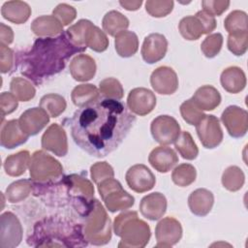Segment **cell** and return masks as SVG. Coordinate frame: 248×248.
Returning <instances> with one entry per match:
<instances>
[{
  "label": "cell",
  "instance_id": "obj_27",
  "mask_svg": "<svg viewBox=\"0 0 248 248\" xmlns=\"http://www.w3.org/2000/svg\"><path fill=\"white\" fill-rule=\"evenodd\" d=\"M1 15L8 21L22 24L30 17L31 8L23 1H7L2 5Z\"/></svg>",
  "mask_w": 248,
  "mask_h": 248
},
{
  "label": "cell",
  "instance_id": "obj_8",
  "mask_svg": "<svg viewBox=\"0 0 248 248\" xmlns=\"http://www.w3.org/2000/svg\"><path fill=\"white\" fill-rule=\"evenodd\" d=\"M153 139L161 145H169L175 141L180 134V125L170 115H159L150 124Z\"/></svg>",
  "mask_w": 248,
  "mask_h": 248
},
{
  "label": "cell",
  "instance_id": "obj_1",
  "mask_svg": "<svg viewBox=\"0 0 248 248\" xmlns=\"http://www.w3.org/2000/svg\"><path fill=\"white\" fill-rule=\"evenodd\" d=\"M135 122L136 116L121 101L100 99L75 111L71 134L82 150L103 158L121 144Z\"/></svg>",
  "mask_w": 248,
  "mask_h": 248
},
{
  "label": "cell",
  "instance_id": "obj_26",
  "mask_svg": "<svg viewBox=\"0 0 248 248\" xmlns=\"http://www.w3.org/2000/svg\"><path fill=\"white\" fill-rule=\"evenodd\" d=\"M191 100L201 110H213L220 105L221 95L214 86L202 85L196 90Z\"/></svg>",
  "mask_w": 248,
  "mask_h": 248
},
{
  "label": "cell",
  "instance_id": "obj_46",
  "mask_svg": "<svg viewBox=\"0 0 248 248\" xmlns=\"http://www.w3.org/2000/svg\"><path fill=\"white\" fill-rule=\"evenodd\" d=\"M173 4V1L148 0L145 2V10L153 17H164L172 11Z\"/></svg>",
  "mask_w": 248,
  "mask_h": 248
},
{
  "label": "cell",
  "instance_id": "obj_21",
  "mask_svg": "<svg viewBox=\"0 0 248 248\" xmlns=\"http://www.w3.org/2000/svg\"><path fill=\"white\" fill-rule=\"evenodd\" d=\"M29 136L26 135L20 128L18 119H12L1 125L0 143L3 147L13 149L28 140Z\"/></svg>",
  "mask_w": 248,
  "mask_h": 248
},
{
  "label": "cell",
  "instance_id": "obj_24",
  "mask_svg": "<svg viewBox=\"0 0 248 248\" xmlns=\"http://www.w3.org/2000/svg\"><path fill=\"white\" fill-rule=\"evenodd\" d=\"M30 29L39 38L55 37L64 32L63 25L53 16H41L35 18L30 25Z\"/></svg>",
  "mask_w": 248,
  "mask_h": 248
},
{
  "label": "cell",
  "instance_id": "obj_15",
  "mask_svg": "<svg viewBox=\"0 0 248 248\" xmlns=\"http://www.w3.org/2000/svg\"><path fill=\"white\" fill-rule=\"evenodd\" d=\"M42 147L58 157L68 153V140L65 130L57 123H52L42 136Z\"/></svg>",
  "mask_w": 248,
  "mask_h": 248
},
{
  "label": "cell",
  "instance_id": "obj_33",
  "mask_svg": "<svg viewBox=\"0 0 248 248\" xmlns=\"http://www.w3.org/2000/svg\"><path fill=\"white\" fill-rule=\"evenodd\" d=\"M33 191V181L20 179L10 184L6 189L7 201L12 203L24 201Z\"/></svg>",
  "mask_w": 248,
  "mask_h": 248
},
{
  "label": "cell",
  "instance_id": "obj_53",
  "mask_svg": "<svg viewBox=\"0 0 248 248\" xmlns=\"http://www.w3.org/2000/svg\"><path fill=\"white\" fill-rule=\"evenodd\" d=\"M0 44L5 46H9L14 41V32L12 28L3 22L0 23Z\"/></svg>",
  "mask_w": 248,
  "mask_h": 248
},
{
  "label": "cell",
  "instance_id": "obj_29",
  "mask_svg": "<svg viewBox=\"0 0 248 248\" xmlns=\"http://www.w3.org/2000/svg\"><path fill=\"white\" fill-rule=\"evenodd\" d=\"M114 46L117 54L128 58L136 54L139 49V39L133 31H123L115 36Z\"/></svg>",
  "mask_w": 248,
  "mask_h": 248
},
{
  "label": "cell",
  "instance_id": "obj_7",
  "mask_svg": "<svg viewBox=\"0 0 248 248\" xmlns=\"http://www.w3.org/2000/svg\"><path fill=\"white\" fill-rule=\"evenodd\" d=\"M98 191L107 209L110 212L129 209L135 203V198L126 192L121 183L113 177L100 182Z\"/></svg>",
  "mask_w": 248,
  "mask_h": 248
},
{
  "label": "cell",
  "instance_id": "obj_4",
  "mask_svg": "<svg viewBox=\"0 0 248 248\" xmlns=\"http://www.w3.org/2000/svg\"><path fill=\"white\" fill-rule=\"evenodd\" d=\"M113 231L121 238L118 247H144L151 234L148 224L139 219L137 211L122 212L115 217Z\"/></svg>",
  "mask_w": 248,
  "mask_h": 248
},
{
  "label": "cell",
  "instance_id": "obj_13",
  "mask_svg": "<svg viewBox=\"0 0 248 248\" xmlns=\"http://www.w3.org/2000/svg\"><path fill=\"white\" fill-rule=\"evenodd\" d=\"M155 94L144 87L132 89L127 97V108L132 113L144 116L150 113L156 106Z\"/></svg>",
  "mask_w": 248,
  "mask_h": 248
},
{
  "label": "cell",
  "instance_id": "obj_40",
  "mask_svg": "<svg viewBox=\"0 0 248 248\" xmlns=\"http://www.w3.org/2000/svg\"><path fill=\"white\" fill-rule=\"evenodd\" d=\"M85 44L87 47H90L96 52H103L108 46V39L104 31L98 26L92 24L86 34Z\"/></svg>",
  "mask_w": 248,
  "mask_h": 248
},
{
  "label": "cell",
  "instance_id": "obj_42",
  "mask_svg": "<svg viewBox=\"0 0 248 248\" xmlns=\"http://www.w3.org/2000/svg\"><path fill=\"white\" fill-rule=\"evenodd\" d=\"M99 91L101 96L105 97V99L121 100L124 95L121 83L114 78H107L100 81Z\"/></svg>",
  "mask_w": 248,
  "mask_h": 248
},
{
  "label": "cell",
  "instance_id": "obj_32",
  "mask_svg": "<svg viewBox=\"0 0 248 248\" xmlns=\"http://www.w3.org/2000/svg\"><path fill=\"white\" fill-rule=\"evenodd\" d=\"M178 30L181 36L188 41H195L204 34L203 27L196 16H187L180 19Z\"/></svg>",
  "mask_w": 248,
  "mask_h": 248
},
{
  "label": "cell",
  "instance_id": "obj_5",
  "mask_svg": "<svg viewBox=\"0 0 248 248\" xmlns=\"http://www.w3.org/2000/svg\"><path fill=\"white\" fill-rule=\"evenodd\" d=\"M83 218V233L87 242L93 245H104L109 242L111 238L110 219L98 200H93Z\"/></svg>",
  "mask_w": 248,
  "mask_h": 248
},
{
  "label": "cell",
  "instance_id": "obj_50",
  "mask_svg": "<svg viewBox=\"0 0 248 248\" xmlns=\"http://www.w3.org/2000/svg\"><path fill=\"white\" fill-rule=\"evenodd\" d=\"M15 63L14 51L5 45L0 44V71L2 74L9 73Z\"/></svg>",
  "mask_w": 248,
  "mask_h": 248
},
{
  "label": "cell",
  "instance_id": "obj_28",
  "mask_svg": "<svg viewBox=\"0 0 248 248\" xmlns=\"http://www.w3.org/2000/svg\"><path fill=\"white\" fill-rule=\"evenodd\" d=\"M30 153L27 150H21L17 153L8 156L4 161L5 172L10 176H20L26 170L30 164Z\"/></svg>",
  "mask_w": 248,
  "mask_h": 248
},
{
  "label": "cell",
  "instance_id": "obj_37",
  "mask_svg": "<svg viewBox=\"0 0 248 248\" xmlns=\"http://www.w3.org/2000/svg\"><path fill=\"white\" fill-rule=\"evenodd\" d=\"M244 173L242 170L236 166H230L223 172L222 184L227 190L231 192H236L240 190L244 184Z\"/></svg>",
  "mask_w": 248,
  "mask_h": 248
},
{
  "label": "cell",
  "instance_id": "obj_31",
  "mask_svg": "<svg viewBox=\"0 0 248 248\" xmlns=\"http://www.w3.org/2000/svg\"><path fill=\"white\" fill-rule=\"evenodd\" d=\"M102 26L107 34L115 37L119 33L126 31L129 27V19L120 12L113 10L104 16Z\"/></svg>",
  "mask_w": 248,
  "mask_h": 248
},
{
  "label": "cell",
  "instance_id": "obj_17",
  "mask_svg": "<svg viewBox=\"0 0 248 248\" xmlns=\"http://www.w3.org/2000/svg\"><path fill=\"white\" fill-rule=\"evenodd\" d=\"M168 50V40L163 34L151 33L143 40L140 53L142 59L148 64L162 60Z\"/></svg>",
  "mask_w": 248,
  "mask_h": 248
},
{
  "label": "cell",
  "instance_id": "obj_19",
  "mask_svg": "<svg viewBox=\"0 0 248 248\" xmlns=\"http://www.w3.org/2000/svg\"><path fill=\"white\" fill-rule=\"evenodd\" d=\"M167 199L160 192H154L144 196L140 203V214L151 221L159 220L167 210Z\"/></svg>",
  "mask_w": 248,
  "mask_h": 248
},
{
  "label": "cell",
  "instance_id": "obj_22",
  "mask_svg": "<svg viewBox=\"0 0 248 248\" xmlns=\"http://www.w3.org/2000/svg\"><path fill=\"white\" fill-rule=\"evenodd\" d=\"M96 62L87 54H78L70 62L69 70L73 78L77 81H87L96 74Z\"/></svg>",
  "mask_w": 248,
  "mask_h": 248
},
{
  "label": "cell",
  "instance_id": "obj_3",
  "mask_svg": "<svg viewBox=\"0 0 248 248\" xmlns=\"http://www.w3.org/2000/svg\"><path fill=\"white\" fill-rule=\"evenodd\" d=\"M30 246H86L83 225L60 217H47L38 221L27 237Z\"/></svg>",
  "mask_w": 248,
  "mask_h": 248
},
{
  "label": "cell",
  "instance_id": "obj_45",
  "mask_svg": "<svg viewBox=\"0 0 248 248\" xmlns=\"http://www.w3.org/2000/svg\"><path fill=\"white\" fill-rule=\"evenodd\" d=\"M179 109L183 120L189 125H196L205 115L202 110L196 107L191 99L184 101L180 105Z\"/></svg>",
  "mask_w": 248,
  "mask_h": 248
},
{
  "label": "cell",
  "instance_id": "obj_10",
  "mask_svg": "<svg viewBox=\"0 0 248 248\" xmlns=\"http://www.w3.org/2000/svg\"><path fill=\"white\" fill-rule=\"evenodd\" d=\"M197 135L207 149L217 147L223 140V131L219 119L212 114H205L196 125Z\"/></svg>",
  "mask_w": 248,
  "mask_h": 248
},
{
  "label": "cell",
  "instance_id": "obj_44",
  "mask_svg": "<svg viewBox=\"0 0 248 248\" xmlns=\"http://www.w3.org/2000/svg\"><path fill=\"white\" fill-rule=\"evenodd\" d=\"M223 45V36L221 33L209 34L202 43L201 50L207 58L215 57L221 50Z\"/></svg>",
  "mask_w": 248,
  "mask_h": 248
},
{
  "label": "cell",
  "instance_id": "obj_6",
  "mask_svg": "<svg viewBox=\"0 0 248 248\" xmlns=\"http://www.w3.org/2000/svg\"><path fill=\"white\" fill-rule=\"evenodd\" d=\"M29 174L36 183H49L61 178L63 167L51 155L44 150H37L31 155Z\"/></svg>",
  "mask_w": 248,
  "mask_h": 248
},
{
  "label": "cell",
  "instance_id": "obj_48",
  "mask_svg": "<svg viewBox=\"0 0 248 248\" xmlns=\"http://www.w3.org/2000/svg\"><path fill=\"white\" fill-rule=\"evenodd\" d=\"M52 16H55L63 26H66L76 18L77 11L73 6L66 3H61L53 9Z\"/></svg>",
  "mask_w": 248,
  "mask_h": 248
},
{
  "label": "cell",
  "instance_id": "obj_36",
  "mask_svg": "<svg viewBox=\"0 0 248 248\" xmlns=\"http://www.w3.org/2000/svg\"><path fill=\"white\" fill-rule=\"evenodd\" d=\"M11 93L21 102H27L34 98L36 94V89L33 84L20 77L13 78L10 82Z\"/></svg>",
  "mask_w": 248,
  "mask_h": 248
},
{
  "label": "cell",
  "instance_id": "obj_41",
  "mask_svg": "<svg viewBox=\"0 0 248 248\" xmlns=\"http://www.w3.org/2000/svg\"><path fill=\"white\" fill-rule=\"evenodd\" d=\"M248 17L243 11L235 10L231 12L224 20V27L229 34L248 31L247 29Z\"/></svg>",
  "mask_w": 248,
  "mask_h": 248
},
{
  "label": "cell",
  "instance_id": "obj_43",
  "mask_svg": "<svg viewBox=\"0 0 248 248\" xmlns=\"http://www.w3.org/2000/svg\"><path fill=\"white\" fill-rule=\"evenodd\" d=\"M227 46L229 50L236 55H243L248 47V31L229 34Z\"/></svg>",
  "mask_w": 248,
  "mask_h": 248
},
{
  "label": "cell",
  "instance_id": "obj_14",
  "mask_svg": "<svg viewBox=\"0 0 248 248\" xmlns=\"http://www.w3.org/2000/svg\"><path fill=\"white\" fill-rule=\"evenodd\" d=\"M156 247H171L182 237V227L173 217H165L158 222L155 228Z\"/></svg>",
  "mask_w": 248,
  "mask_h": 248
},
{
  "label": "cell",
  "instance_id": "obj_35",
  "mask_svg": "<svg viewBox=\"0 0 248 248\" xmlns=\"http://www.w3.org/2000/svg\"><path fill=\"white\" fill-rule=\"evenodd\" d=\"M67 103L64 97L59 94L49 93L43 96L40 100V108H42L50 117H58L64 112Z\"/></svg>",
  "mask_w": 248,
  "mask_h": 248
},
{
  "label": "cell",
  "instance_id": "obj_16",
  "mask_svg": "<svg viewBox=\"0 0 248 248\" xmlns=\"http://www.w3.org/2000/svg\"><path fill=\"white\" fill-rule=\"evenodd\" d=\"M150 84L156 93L171 95L178 89V78L172 68L161 66L152 72Z\"/></svg>",
  "mask_w": 248,
  "mask_h": 248
},
{
  "label": "cell",
  "instance_id": "obj_54",
  "mask_svg": "<svg viewBox=\"0 0 248 248\" xmlns=\"http://www.w3.org/2000/svg\"><path fill=\"white\" fill-rule=\"evenodd\" d=\"M119 4L121 7H123L127 11H137L140 9V7L142 4L141 0L138 1H127V0H121L119 1Z\"/></svg>",
  "mask_w": 248,
  "mask_h": 248
},
{
  "label": "cell",
  "instance_id": "obj_52",
  "mask_svg": "<svg viewBox=\"0 0 248 248\" xmlns=\"http://www.w3.org/2000/svg\"><path fill=\"white\" fill-rule=\"evenodd\" d=\"M201 21L203 30H204V34H210L215 28H216V19L214 16H210L209 14L205 13L204 11H199L196 13L195 15Z\"/></svg>",
  "mask_w": 248,
  "mask_h": 248
},
{
  "label": "cell",
  "instance_id": "obj_18",
  "mask_svg": "<svg viewBox=\"0 0 248 248\" xmlns=\"http://www.w3.org/2000/svg\"><path fill=\"white\" fill-rule=\"evenodd\" d=\"M18 122L26 135L35 136L47 125L49 115L42 108H31L21 113Z\"/></svg>",
  "mask_w": 248,
  "mask_h": 248
},
{
  "label": "cell",
  "instance_id": "obj_9",
  "mask_svg": "<svg viewBox=\"0 0 248 248\" xmlns=\"http://www.w3.org/2000/svg\"><path fill=\"white\" fill-rule=\"evenodd\" d=\"M23 229L16 215L6 211L0 216V247L14 248L22 240Z\"/></svg>",
  "mask_w": 248,
  "mask_h": 248
},
{
  "label": "cell",
  "instance_id": "obj_23",
  "mask_svg": "<svg viewBox=\"0 0 248 248\" xmlns=\"http://www.w3.org/2000/svg\"><path fill=\"white\" fill-rule=\"evenodd\" d=\"M214 196L211 191L205 188H199L193 191L188 198L190 211L199 217L206 216L212 209Z\"/></svg>",
  "mask_w": 248,
  "mask_h": 248
},
{
  "label": "cell",
  "instance_id": "obj_30",
  "mask_svg": "<svg viewBox=\"0 0 248 248\" xmlns=\"http://www.w3.org/2000/svg\"><path fill=\"white\" fill-rule=\"evenodd\" d=\"M71 98L74 105L78 108L102 99L99 89L93 84H79L76 86L72 91Z\"/></svg>",
  "mask_w": 248,
  "mask_h": 248
},
{
  "label": "cell",
  "instance_id": "obj_25",
  "mask_svg": "<svg viewBox=\"0 0 248 248\" xmlns=\"http://www.w3.org/2000/svg\"><path fill=\"white\" fill-rule=\"evenodd\" d=\"M220 82L227 92L236 94L245 88L246 76L243 70L239 67H228L222 72L220 76Z\"/></svg>",
  "mask_w": 248,
  "mask_h": 248
},
{
  "label": "cell",
  "instance_id": "obj_34",
  "mask_svg": "<svg viewBox=\"0 0 248 248\" xmlns=\"http://www.w3.org/2000/svg\"><path fill=\"white\" fill-rule=\"evenodd\" d=\"M173 143L175 149L182 158L186 160H194L198 157L199 148L189 132L181 131Z\"/></svg>",
  "mask_w": 248,
  "mask_h": 248
},
{
  "label": "cell",
  "instance_id": "obj_39",
  "mask_svg": "<svg viewBox=\"0 0 248 248\" xmlns=\"http://www.w3.org/2000/svg\"><path fill=\"white\" fill-rule=\"evenodd\" d=\"M92 24L93 23L88 19H79L76 24L70 26L66 30L70 40L74 43V45L83 50L87 48L85 44V38L87 31Z\"/></svg>",
  "mask_w": 248,
  "mask_h": 248
},
{
  "label": "cell",
  "instance_id": "obj_38",
  "mask_svg": "<svg viewBox=\"0 0 248 248\" xmlns=\"http://www.w3.org/2000/svg\"><path fill=\"white\" fill-rule=\"evenodd\" d=\"M197 177V170L191 164L183 163L174 168L171 172V179L174 184L180 187L191 185Z\"/></svg>",
  "mask_w": 248,
  "mask_h": 248
},
{
  "label": "cell",
  "instance_id": "obj_2",
  "mask_svg": "<svg viewBox=\"0 0 248 248\" xmlns=\"http://www.w3.org/2000/svg\"><path fill=\"white\" fill-rule=\"evenodd\" d=\"M83 51L64 31L55 37L36 39L31 46L15 55V63L23 77L39 85L60 73L74 54Z\"/></svg>",
  "mask_w": 248,
  "mask_h": 248
},
{
  "label": "cell",
  "instance_id": "obj_12",
  "mask_svg": "<svg viewBox=\"0 0 248 248\" xmlns=\"http://www.w3.org/2000/svg\"><path fill=\"white\" fill-rule=\"evenodd\" d=\"M125 180L129 188L136 193L147 192L156 183L155 175L143 164H136L130 167L125 174Z\"/></svg>",
  "mask_w": 248,
  "mask_h": 248
},
{
  "label": "cell",
  "instance_id": "obj_49",
  "mask_svg": "<svg viewBox=\"0 0 248 248\" xmlns=\"http://www.w3.org/2000/svg\"><path fill=\"white\" fill-rule=\"evenodd\" d=\"M231 2L227 0H203L202 1V11L209 14L212 16H219L226 12Z\"/></svg>",
  "mask_w": 248,
  "mask_h": 248
},
{
  "label": "cell",
  "instance_id": "obj_47",
  "mask_svg": "<svg viewBox=\"0 0 248 248\" xmlns=\"http://www.w3.org/2000/svg\"><path fill=\"white\" fill-rule=\"evenodd\" d=\"M92 180L98 185L105 179L111 178L114 176L112 167L107 162H97L90 168Z\"/></svg>",
  "mask_w": 248,
  "mask_h": 248
},
{
  "label": "cell",
  "instance_id": "obj_20",
  "mask_svg": "<svg viewBox=\"0 0 248 248\" xmlns=\"http://www.w3.org/2000/svg\"><path fill=\"white\" fill-rule=\"evenodd\" d=\"M148 162L157 171L166 173L169 172L178 163L176 152L166 145L155 147L148 156Z\"/></svg>",
  "mask_w": 248,
  "mask_h": 248
},
{
  "label": "cell",
  "instance_id": "obj_11",
  "mask_svg": "<svg viewBox=\"0 0 248 248\" xmlns=\"http://www.w3.org/2000/svg\"><path fill=\"white\" fill-rule=\"evenodd\" d=\"M221 121L232 138L245 136L248 130V112L237 106H229L222 112Z\"/></svg>",
  "mask_w": 248,
  "mask_h": 248
},
{
  "label": "cell",
  "instance_id": "obj_51",
  "mask_svg": "<svg viewBox=\"0 0 248 248\" xmlns=\"http://www.w3.org/2000/svg\"><path fill=\"white\" fill-rule=\"evenodd\" d=\"M18 106V100L10 92H2L0 95V108L1 115L4 118L5 115L14 112Z\"/></svg>",
  "mask_w": 248,
  "mask_h": 248
}]
</instances>
